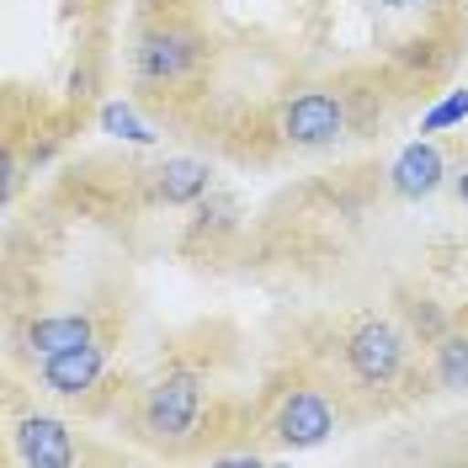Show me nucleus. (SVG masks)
<instances>
[{"instance_id": "nucleus-6", "label": "nucleus", "mask_w": 468, "mask_h": 468, "mask_svg": "<svg viewBox=\"0 0 468 468\" xmlns=\"http://www.w3.org/2000/svg\"><path fill=\"white\" fill-rule=\"evenodd\" d=\"M96 378H101V346L96 341L43 356V388H54V394H86Z\"/></svg>"}, {"instance_id": "nucleus-1", "label": "nucleus", "mask_w": 468, "mask_h": 468, "mask_svg": "<svg viewBox=\"0 0 468 468\" xmlns=\"http://www.w3.org/2000/svg\"><path fill=\"white\" fill-rule=\"evenodd\" d=\"M341 362H346V378L356 388H388L405 373V335L388 320H356L341 335Z\"/></svg>"}, {"instance_id": "nucleus-5", "label": "nucleus", "mask_w": 468, "mask_h": 468, "mask_svg": "<svg viewBox=\"0 0 468 468\" xmlns=\"http://www.w3.org/2000/svg\"><path fill=\"white\" fill-rule=\"evenodd\" d=\"M16 458L32 468H69L75 463V441H69V426L64 420H48V415H32L16 426Z\"/></svg>"}, {"instance_id": "nucleus-4", "label": "nucleus", "mask_w": 468, "mask_h": 468, "mask_svg": "<svg viewBox=\"0 0 468 468\" xmlns=\"http://www.w3.org/2000/svg\"><path fill=\"white\" fill-rule=\"evenodd\" d=\"M330 431H335V415H330V399L320 388H292L277 405V441L282 447H320Z\"/></svg>"}, {"instance_id": "nucleus-9", "label": "nucleus", "mask_w": 468, "mask_h": 468, "mask_svg": "<svg viewBox=\"0 0 468 468\" xmlns=\"http://www.w3.org/2000/svg\"><path fill=\"white\" fill-rule=\"evenodd\" d=\"M160 197L165 203H192V197H203V186H207V165H197V160H165L160 165Z\"/></svg>"}, {"instance_id": "nucleus-7", "label": "nucleus", "mask_w": 468, "mask_h": 468, "mask_svg": "<svg viewBox=\"0 0 468 468\" xmlns=\"http://www.w3.org/2000/svg\"><path fill=\"white\" fill-rule=\"evenodd\" d=\"M388 186L399 192V197H431L441 186V154L437 144H410L399 160H394V171H388Z\"/></svg>"}, {"instance_id": "nucleus-10", "label": "nucleus", "mask_w": 468, "mask_h": 468, "mask_svg": "<svg viewBox=\"0 0 468 468\" xmlns=\"http://www.w3.org/2000/svg\"><path fill=\"white\" fill-rule=\"evenodd\" d=\"M437 383L441 388H468V335H447L437 346Z\"/></svg>"}, {"instance_id": "nucleus-3", "label": "nucleus", "mask_w": 468, "mask_h": 468, "mask_svg": "<svg viewBox=\"0 0 468 468\" xmlns=\"http://www.w3.org/2000/svg\"><path fill=\"white\" fill-rule=\"evenodd\" d=\"M341 128H346V112H341V101L324 96V90H303L298 101H288V112H282V133H288V144H298V149L335 144Z\"/></svg>"}, {"instance_id": "nucleus-11", "label": "nucleus", "mask_w": 468, "mask_h": 468, "mask_svg": "<svg viewBox=\"0 0 468 468\" xmlns=\"http://www.w3.org/2000/svg\"><path fill=\"white\" fill-rule=\"evenodd\" d=\"M468 117V90H452L447 101H437L431 112L420 117V133H441V128H452V122H463Z\"/></svg>"}, {"instance_id": "nucleus-8", "label": "nucleus", "mask_w": 468, "mask_h": 468, "mask_svg": "<svg viewBox=\"0 0 468 468\" xmlns=\"http://www.w3.org/2000/svg\"><path fill=\"white\" fill-rule=\"evenodd\" d=\"M96 341L90 335V314H54V320H32L27 324V346L54 356V351H69V346H86Z\"/></svg>"}, {"instance_id": "nucleus-13", "label": "nucleus", "mask_w": 468, "mask_h": 468, "mask_svg": "<svg viewBox=\"0 0 468 468\" xmlns=\"http://www.w3.org/2000/svg\"><path fill=\"white\" fill-rule=\"evenodd\" d=\"M458 203L468 207V165H463V171H458Z\"/></svg>"}, {"instance_id": "nucleus-2", "label": "nucleus", "mask_w": 468, "mask_h": 468, "mask_svg": "<svg viewBox=\"0 0 468 468\" xmlns=\"http://www.w3.org/2000/svg\"><path fill=\"white\" fill-rule=\"evenodd\" d=\"M197 378H186V373H171V378H160L154 388L144 394V431L149 437H186L192 431V420H197Z\"/></svg>"}, {"instance_id": "nucleus-14", "label": "nucleus", "mask_w": 468, "mask_h": 468, "mask_svg": "<svg viewBox=\"0 0 468 468\" xmlns=\"http://www.w3.org/2000/svg\"><path fill=\"white\" fill-rule=\"evenodd\" d=\"M378 5H410V0H378Z\"/></svg>"}, {"instance_id": "nucleus-12", "label": "nucleus", "mask_w": 468, "mask_h": 468, "mask_svg": "<svg viewBox=\"0 0 468 468\" xmlns=\"http://www.w3.org/2000/svg\"><path fill=\"white\" fill-rule=\"evenodd\" d=\"M107 128H112V133H122V139H139V144H144V139H154V133H144V128H139V117L128 112V107H107Z\"/></svg>"}]
</instances>
